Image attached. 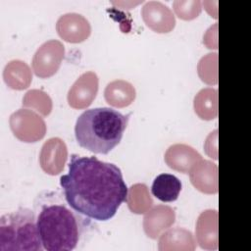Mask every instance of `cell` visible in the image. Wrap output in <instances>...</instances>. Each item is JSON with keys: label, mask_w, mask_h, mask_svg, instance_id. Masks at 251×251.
I'll return each instance as SVG.
<instances>
[{"label": "cell", "mask_w": 251, "mask_h": 251, "mask_svg": "<svg viewBox=\"0 0 251 251\" xmlns=\"http://www.w3.org/2000/svg\"><path fill=\"white\" fill-rule=\"evenodd\" d=\"M60 185L75 211L96 221L113 218L128 190L116 165L75 154L71 157L68 174L60 177Z\"/></svg>", "instance_id": "obj_1"}, {"label": "cell", "mask_w": 251, "mask_h": 251, "mask_svg": "<svg viewBox=\"0 0 251 251\" xmlns=\"http://www.w3.org/2000/svg\"><path fill=\"white\" fill-rule=\"evenodd\" d=\"M129 116L107 107L84 111L75 126L77 143L90 152L108 154L121 142Z\"/></svg>", "instance_id": "obj_2"}, {"label": "cell", "mask_w": 251, "mask_h": 251, "mask_svg": "<svg viewBox=\"0 0 251 251\" xmlns=\"http://www.w3.org/2000/svg\"><path fill=\"white\" fill-rule=\"evenodd\" d=\"M43 248L47 251H71L79 239L75 216L64 205L45 206L36 221Z\"/></svg>", "instance_id": "obj_3"}, {"label": "cell", "mask_w": 251, "mask_h": 251, "mask_svg": "<svg viewBox=\"0 0 251 251\" xmlns=\"http://www.w3.org/2000/svg\"><path fill=\"white\" fill-rule=\"evenodd\" d=\"M44 249L34 214L21 208L0 219V251H40Z\"/></svg>", "instance_id": "obj_4"}, {"label": "cell", "mask_w": 251, "mask_h": 251, "mask_svg": "<svg viewBox=\"0 0 251 251\" xmlns=\"http://www.w3.org/2000/svg\"><path fill=\"white\" fill-rule=\"evenodd\" d=\"M9 125L15 137L23 142L33 143L46 134L44 120L37 113L26 108L15 111L10 116Z\"/></svg>", "instance_id": "obj_5"}, {"label": "cell", "mask_w": 251, "mask_h": 251, "mask_svg": "<svg viewBox=\"0 0 251 251\" xmlns=\"http://www.w3.org/2000/svg\"><path fill=\"white\" fill-rule=\"evenodd\" d=\"M65 55V46L56 39L44 42L33 55L31 67L34 74L41 78L54 75L59 70Z\"/></svg>", "instance_id": "obj_6"}, {"label": "cell", "mask_w": 251, "mask_h": 251, "mask_svg": "<svg viewBox=\"0 0 251 251\" xmlns=\"http://www.w3.org/2000/svg\"><path fill=\"white\" fill-rule=\"evenodd\" d=\"M99 79L94 72H86L78 76L68 92V103L74 109H85L95 99Z\"/></svg>", "instance_id": "obj_7"}, {"label": "cell", "mask_w": 251, "mask_h": 251, "mask_svg": "<svg viewBox=\"0 0 251 251\" xmlns=\"http://www.w3.org/2000/svg\"><path fill=\"white\" fill-rule=\"evenodd\" d=\"M68 159V148L59 137H51L44 142L39 154V164L44 173L50 176L59 175Z\"/></svg>", "instance_id": "obj_8"}, {"label": "cell", "mask_w": 251, "mask_h": 251, "mask_svg": "<svg viewBox=\"0 0 251 251\" xmlns=\"http://www.w3.org/2000/svg\"><path fill=\"white\" fill-rule=\"evenodd\" d=\"M141 17L145 25L158 33H168L176 25L172 10L160 1L146 2L141 9Z\"/></svg>", "instance_id": "obj_9"}, {"label": "cell", "mask_w": 251, "mask_h": 251, "mask_svg": "<svg viewBox=\"0 0 251 251\" xmlns=\"http://www.w3.org/2000/svg\"><path fill=\"white\" fill-rule=\"evenodd\" d=\"M59 36L70 43H80L86 40L91 33V25L82 15L67 13L62 15L56 23Z\"/></svg>", "instance_id": "obj_10"}, {"label": "cell", "mask_w": 251, "mask_h": 251, "mask_svg": "<svg viewBox=\"0 0 251 251\" xmlns=\"http://www.w3.org/2000/svg\"><path fill=\"white\" fill-rule=\"evenodd\" d=\"M219 214L217 210L203 211L196 222V242L202 249L217 250L219 246Z\"/></svg>", "instance_id": "obj_11"}, {"label": "cell", "mask_w": 251, "mask_h": 251, "mask_svg": "<svg viewBox=\"0 0 251 251\" xmlns=\"http://www.w3.org/2000/svg\"><path fill=\"white\" fill-rule=\"evenodd\" d=\"M176 221V213L167 205H157L149 209L143 218V229L151 239H157Z\"/></svg>", "instance_id": "obj_12"}, {"label": "cell", "mask_w": 251, "mask_h": 251, "mask_svg": "<svg viewBox=\"0 0 251 251\" xmlns=\"http://www.w3.org/2000/svg\"><path fill=\"white\" fill-rule=\"evenodd\" d=\"M202 159V156L193 147L182 143L171 145L164 156L166 164L171 169L182 174H188Z\"/></svg>", "instance_id": "obj_13"}, {"label": "cell", "mask_w": 251, "mask_h": 251, "mask_svg": "<svg viewBox=\"0 0 251 251\" xmlns=\"http://www.w3.org/2000/svg\"><path fill=\"white\" fill-rule=\"evenodd\" d=\"M192 185L205 194H216L219 190L218 166L211 161L201 160L190 171Z\"/></svg>", "instance_id": "obj_14"}, {"label": "cell", "mask_w": 251, "mask_h": 251, "mask_svg": "<svg viewBox=\"0 0 251 251\" xmlns=\"http://www.w3.org/2000/svg\"><path fill=\"white\" fill-rule=\"evenodd\" d=\"M196 240L191 231L182 227H174L164 231L159 238L160 251H193Z\"/></svg>", "instance_id": "obj_15"}, {"label": "cell", "mask_w": 251, "mask_h": 251, "mask_svg": "<svg viewBox=\"0 0 251 251\" xmlns=\"http://www.w3.org/2000/svg\"><path fill=\"white\" fill-rule=\"evenodd\" d=\"M106 102L117 108H125L129 106L136 97L134 86L124 79H116L107 84L104 90Z\"/></svg>", "instance_id": "obj_16"}, {"label": "cell", "mask_w": 251, "mask_h": 251, "mask_svg": "<svg viewBox=\"0 0 251 251\" xmlns=\"http://www.w3.org/2000/svg\"><path fill=\"white\" fill-rule=\"evenodd\" d=\"M3 78L8 87L15 90H24L30 85L32 73L25 62L12 60L6 64L3 70Z\"/></svg>", "instance_id": "obj_17"}, {"label": "cell", "mask_w": 251, "mask_h": 251, "mask_svg": "<svg viewBox=\"0 0 251 251\" xmlns=\"http://www.w3.org/2000/svg\"><path fill=\"white\" fill-rule=\"evenodd\" d=\"M181 190L180 180L174 175L161 174L152 183V194L163 202H173L177 199Z\"/></svg>", "instance_id": "obj_18"}, {"label": "cell", "mask_w": 251, "mask_h": 251, "mask_svg": "<svg viewBox=\"0 0 251 251\" xmlns=\"http://www.w3.org/2000/svg\"><path fill=\"white\" fill-rule=\"evenodd\" d=\"M193 108L201 120L216 119L218 116V90L212 87L201 89L194 97Z\"/></svg>", "instance_id": "obj_19"}, {"label": "cell", "mask_w": 251, "mask_h": 251, "mask_svg": "<svg viewBox=\"0 0 251 251\" xmlns=\"http://www.w3.org/2000/svg\"><path fill=\"white\" fill-rule=\"evenodd\" d=\"M126 202L130 212L134 214H144L153 205L148 187L144 183H135L127 190Z\"/></svg>", "instance_id": "obj_20"}, {"label": "cell", "mask_w": 251, "mask_h": 251, "mask_svg": "<svg viewBox=\"0 0 251 251\" xmlns=\"http://www.w3.org/2000/svg\"><path fill=\"white\" fill-rule=\"evenodd\" d=\"M23 107L35 110L41 116H48L53 108L52 99L50 96L40 89L28 90L23 98Z\"/></svg>", "instance_id": "obj_21"}, {"label": "cell", "mask_w": 251, "mask_h": 251, "mask_svg": "<svg viewBox=\"0 0 251 251\" xmlns=\"http://www.w3.org/2000/svg\"><path fill=\"white\" fill-rule=\"evenodd\" d=\"M198 75L209 85L218 83V54L209 53L203 56L197 65Z\"/></svg>", "instance_id": "obj_22"}, {"label": "cell", "mask_w": 251, "mask_h": 251, "mask_svg": "<svg viewBox=\"0 0 251 251\" xmlns=\"http://www.w3.org/2000/svg\"><path fill=\"white\" fill-rule=\"evenodd\" d=\"M173 8L179 19L190 21L200 15L202 2L199 0H176L173 3Z\"/></svg>", "instance_id": "obj_23"}, {"label": "cell", "mask_w": 251, "mask_h": 251, "mask_svg": "<svg viewBox=\"0 0 251 251\" xmlns=\"http://www.w3.org/2000/svg\"><path fill=\"white\" fill-rule=\"evenodd\" d=\"M204 149L209 157L218 160V129H215L207 136Z\"/></svg>", "instance_id": "obj_24"}, {"label": "cell", "mask_w": 251, "mask_h": 251, "mask_svg": "<svg viewBox=\"0 0 251 251\" xmlns=\"http://www.w3.org/2000/svg\"><path fill=\"white\" fill-rule=\"evenodd\" d=\"M203 42L209 49L218 48V24L211 26L203 37Z\"/></svg>", "instance_id": "obj_25"}]
</instances>
